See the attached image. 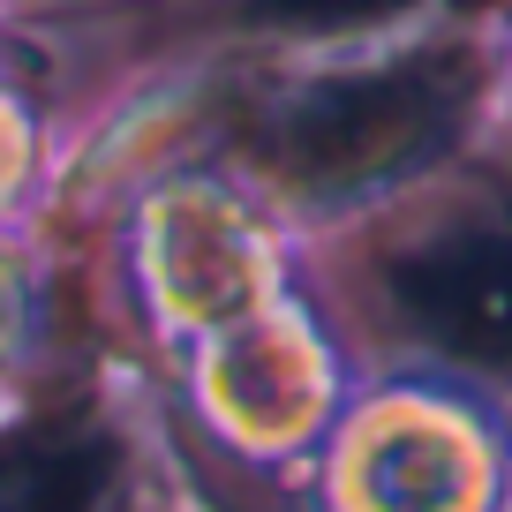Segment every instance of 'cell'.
I'll use <instances>...</instances> for the list:
<instances>
[{"mask_svg":"<svg viewBox=\"0 0 512 512\" xmlns=\"http://www.w3.org/2000/svg\"><path fill=\"white\" fill-rule=\"evenodd\" d=\"M475 98V61L467 53H422V61H392L377 76H339L302 91L294 106L272 113V159L287 181L309 189H354V181L400 174L407 159L460 121Z\"/></svg>","mask_w":512,"mask_h":512,"instance_id":"cell-1","label":"cell"},{"mask_svg":"<svg viewBox=\"0 0 512 512\" xmlns=\"http://www.w3.org/2000/svg\"><path fill=\"white\" fill-rule=\"evenodd\" d=\"M392 302L422 339L482 369H512V234L505 226H445L392 264Z\"/></svg>","mask_w":512,"mask_h":512,"instance_id":"cell-2","label":"cell"},{"mask_svg":"<svg viewBox=\"0 0 512 512\" xmlns=\"http://www.w3.org/2000/svg\"><path fill=\"white\" fill-rule=\"evenodd\" d=\"M113 445L91 422H31L0 445V512H98Z\"/></svg>","mask_w":512,"mask_h":512,"instance_id":"cell-3","label":"cell"},{"mask_svg":"<svg viewBox=\"0 0 512 512\" xmlns=\"http://www.w3.org/2000/svg\"><path fill=\"white\" fill-rule=\"evenodd\" d=\"M407 0H249L256 23H287V31H347V23L400 16Z\"/></svg>","mask_w":512,"mask_h":512,"instance_id":"cell-4","label":"cell"}]
</instances>
